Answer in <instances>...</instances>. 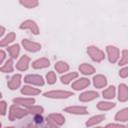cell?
Returning <instances> with one entry per match:
<instances>
[{"mask_svg": "<svg viewBox=\"0 0 128 128\" xmlns=\"http://www.w3.org/2000/svg\"><path fill=\"white\" fill-rule=\"evenodd\" d=\"M42 121H43V118L40 116V115H36L35 117H34V122L36 123V124H39V123H42Z\"/></svg>", "mask_w": 128, "mask_h": 128, "instance_id": "4", "label": "cell"}, {"mask_svg": "<svg viewBox=\"0 0 128 128\" xmlns=\"http://www.w3.org/2000/svg\"><path fill=\"white\" fill-rule=\"evenodd\" d=\"M18 45H15V46H13V47H11L9 50H10V52L12 53V55H13V57H15L16 55H17V53H18Z\"/></svg>", "mask_w": 128, "mask_h": 128, "instance_id": "1", "label": "cell"}, {"mask_svg": "<svg viewBox=\"0 0 128 128\" xmlns=\"http://www.w3.org/2000/svg\"><path fill=\"white\" fill-rule=\"evenodd\" d=\"M113 94H114V89H113V87H110L109 91L108 92H105V97H107V98L113 97Z\"/></svg>", "mask_w": 128, "mask_h": 128, "instance_id": "2", "label": "cell"}, {"mask_svg": "<svg viewBox=\"0 0 128 128\" xmlns=\"http://www.w3.org/2000/svg\"><path fill=\"white\" fill-rule=\"evenodd\" d=\"M12 39H13V34H11V35L7 36V37L4 39V41H2V42H1V45H5V43H6V42H10V41H12Z\"/></svg>", "mask_w": 128, "mask_h": 128, "instance_id": "3", "label": "cell"}, {"mask_svg": "<svg viewBox=\"0 0 128 128\" xmlns=\"http://www.w3.org/2000/svg\"><path fill=\"white\" fill-rule=\"evenodd\" d=\"M1 104H2V114H4L5 112H4V107H5V102H1Z\"/></svg>", "mask_w": 128, "mask_h": 128, "instance_id": "5", "label": "cell"}]
</instances>
